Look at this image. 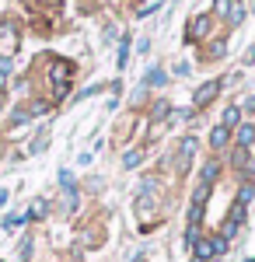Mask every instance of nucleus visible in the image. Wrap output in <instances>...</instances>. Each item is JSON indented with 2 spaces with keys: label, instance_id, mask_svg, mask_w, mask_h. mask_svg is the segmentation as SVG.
<instances>
[{
  "label": "nucleus",
  "instance_id": "nucleus-1",
  "mask_svg": "<svg viewBox=\"0 0 255 262\" xmlns=\"http://www.w3.org/2000/svg\"><path fill=\"white\" fill-rule=\"evenodd\" d=\"M70 77H74V63L70 60H53L49 63V84H53V98H67L70 91Z\"/></svg>",
  "mask_w": 255,
  "mask_h": 262
},
{
  "label": "nucleus",
  "instance_id": "nucleus-2",
  "mask_svg": "<svg viewBox=\"0 0 255 262\" xmlns=\"http://www.w3.org/2000/svg\"><path fill=\"white\" fill-rule=\"evenodd\" d=\"M18 53V28L11 25V21H4L0 25V56L7 60V56H14Z\"/></svg>",
  "mask_w": 255,
  "mask_h": 262
},
{
  "label": "nucleus",
  "instance_id": "nucleus-3",
  "mask_svg": "<svg viewBox=\"0 0 255 262\" xmlns=\"http://www.w3.org/2000/svg\"><path fill=\"white\" fill-rule=\"evenodd\" d=\"M217 252H214V242L210 238H199L196 245H193V262H210Z\"/></svg>",
  "mask_w": 255,
  "mask_h": 262
},
{
  "label": "nucleus",
  "instance_id": "nucleus-4",
  "mask_svg": "<svg viewBox=\"0 0 255 262\" xmlns=\"http://www.w3.org/2000/svg\"><path fill=\"white\" fill-rule=\"evenodd\" d=\"M217 91H220V81H210V84H203V88H199L196 91V108H203V105H210V101L217 98Z\"/></svg>",
  "mask_w": 255,
  "mask_h": 262
},
{
  "label": "nucleus",
  "instance_id": "nucleus-5",
  "mask_svg": "<svg viewBox=\"0 0 255 262\" xmlns=\"http://www.w3.org/2000/svg\"><path fill=\"white\" fill-rule=\"evenodd\" d=\"M227 143H231V129H227L224 122H220V126H214V133H210V147H217V150H220V147H227Z\"/></svg>",
  "mask_w": 255,
  "mask_h": 262
},
{
  "label": "nucleus",
  "instance_id": "nucleus-6",
  "mask_svg": "<svg viewBox=\"0 0 255 262\" xmlns=\"http://www.w3.org/2000/svg\"><path fill=\"white\" fill-rule=\"evenodd\" d=\"M252 143H255V126H252V122L238 126V147H241V150H248Z\"/></svg>",
  "mask_w": 255,
  "mask_h": 262
},
{
  "label": "nucleus",
  "instance_id": "nucleus-7",
  "mask_svg": "<svg viewBox=\"0 0 255 262\" xmlns=\"http://www.w3.org/2000/svg\"><path fill=\"white\" fill-rule=\"evenodd\" d=\"M196 154V140L189 137V140H182V158H178V171H185L189 168V158Z\"/></svg>",
  "mask_w": 255,
  "mask_h": 262
},
{
  "label": "nucleus",
  "instance_id": "nucleus-8",
  "mask_svg": "<svg viewBox=\"0 0 255 262\" xmlns=\"http://www.w3.org/2000/svg\"><path fill=\"white\" fill-rule=\"evenodd\" d=\"M203 32H206V18H196L193 25H189V42L203 39Z\"/></svg>",
  "mask_w": 255,
  "mask_h": 262
},
{
  "label": "nucleus",
  "instance_id": "nucleus-9",
  "mask_svg": "<svg viewBox=\"0 0 255 262\" xmlns=\"http://www.w3.org/2000/svg\"><path fill=\"white\" fill-rule=\"evenodd\" d=\"M238 122H241V108H235V105H231V108L224 112V126L231 129V126H238Z\"/></svg>",
  "mask_w": 255,
  "mask_h": 262
},
{
  "label": "nucleus",
  "instance_id": "nucleus-10",
  "mask_svg": "<svg viewBox=\"0 0 255 262\" xmlns=\"http://www.w3.org/2000/svg\"><path fill=\"white\" fill-rule=\"evenodd\" d=\"M140 161H143V150H130V154L122 158V168H137Z\"/></svg>",
  "mask_w": 255,
  "mask_h": 262
},
{
  "label": "nucleus",
  "instance_id": "nucleus-11",
  "mask_svg": "<svg viewBox=\"0 0 255 262\" xmlns=\"http://www.w3.org/2000/svg\"><path fill=\"white\" fill-rule=\"evenodd\" d=\"M252 182H245V185H241V192H238V203H241V206H248V203H252Z\"/></svg>",
  "mask_w": 255,
  "mask_h": 262
},
{
  "label": "nucleus",
  "instance_id": "nucleus-12",
  "mask_svg": "<svg viewBox=\"0 0 255 262\" xmlns=\"http://www.w3.org/2000/svg\"><path fill=\"white\" fill-rule=\"evenodd\" d=\"M32 221H39V217H46V200H35L32 203V213H28Z\"/></svg>",
  "mask_w": 255,
  "mask_h": 262
},
{
  "label": "nucleus",
  "instance_id": "nucleus-13",
  "mask_svg": "<svg viewBox=\"0 0 255 262\" xmlns=\"http://www.w3.org/2000/svg\"><path fill=\"white\" fill-rule=\"evenodd\" d=\"M147 84L161 88V84H164V74H161V70H147Z\"/></svg>",
  "mask_w": 255,
  "mask_h": 262
},
{
  "label": "nucleus",
  "instance_id": "nucleus-14",
  "mask_svg": "<svg viewBox=\"0 0 255 262\" xmlns=\"http://www.w3.org/2000/svg\"><path fill=\"white\" fill-rule=\"evenodd\" d=\"M126 60H130V39H122L119 46V67H126Z\"/></svg>",
  "mask_w": 255,
  "mask_h": 262
},
{
  "label": "nucleus",
  "instance_id": "nucleus-15",
  "mask_svg": "<svg viewBox=\"0 0 255 262\" xmlns=\"http://www.w3.org/2000/svg\"><path fill=\"white\" fill-rule=\"evenodd\" d=\"M214 179H217V164H206V168H203V182L214 185Z\"/></svg>",
  "mask_w": 255,
  "mask_h": 262
},
{
  "label": "nucleus",
  "instance_id": "nucleus-16",
  "mask_svg": "<svg viewBox=\"0 0 255 262\" xmlns=\"http://www.w3.org/2000/svg\"><path fill=\"white\" fill-rule=\"evenodd\" d=\"M217 14H224V18H231V0H217Z\"/></svg>",
  "mask_w": 255,
  "mask_h": 262
},
{
  "label": "nucleus",
  "instance_id": "nucleus-17",
  "mask_svg": "<svg viewBox=\"0 0 255 262\" xmlns=\"http://www.w3.org/2000/svg\"><path fill=\"white\" fill-rule=\"evenodd\" d=\"M7 70H11V67H7V60H0V84L7 81Z\"/></svg>",
  "mask_w": 255,
  "mask_h": 262
},
{
  "label": "nucleus",
  "instance_id": "nucleus-18",
  "mask_svg": "<svg viewBox=\"0 0 255 262\" xmlns=\"http://www.w3.org/2000/svg\"><path fill=\"white\" fill-rule=\"evenodd\" d=\"M4 203H7V189H0V210H4Z\"/></svg>",
  "mask_w": 255,
  "mask_h": 262
},
{
  "label": "nucleus",
  "instance_id": "nucleus-19",
  "mask_svg": "<svg viewBox=\"0 0 255 262\" xmlns=\"http://www.w3.org/2000/svg\"><path fill=\"white\" fill-rule=\"evenodd\" d=\"M143 259H147V255H143V252H140V255H133V259H130V262H143Z\"/></svg>",
  "mask_w": 255,
  "mask_h": 262
},
{
  "label": "nucleus",
  "instance_id": "nucleus-20",
  "mask_svg": "<svg viewBox=\"0 0 255 262\" xmlns=\"http://www.w3.org/2000/svg\"><path fill=\"white\" fill-rule=\"evenodd\" d=\"M0 105H4V101H0Z\"/></svg>",
  "mask_w": 255,
  "mask_h": 262
}]
</instances>
